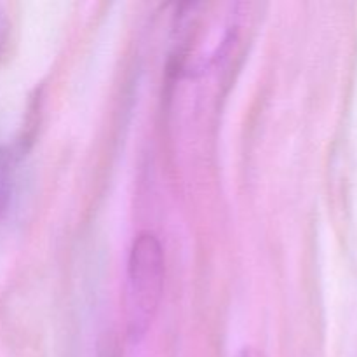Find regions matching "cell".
I'll use <instances>...</instances> for the list:
<instances>
[{
    "label": "cell",
    "mask_w": 357,
    "mask_h": 357,
    "mask_svg": "<svg viewBox=\"0 0 357 357\" xmlns=\"http://www.w3.org/2000/svg\"><path fill=\"white\" fill-rule=\"evenodd\" d=\"M164 288V251L155 234L142 232L131 246L128 261V314L129 335L138 338L146 333L159 309Z\"/></svg>",
    "instance_id": "cell-1"
},
{
    "label": "cell",
    "mask_w": 357,
    "mask_h": 357,
    "mask_svg": "<svg viewBox=\"0 0 357 357\" xmlns=\"http://www.w3.org/2000/svg\"><path fill=\"white\" fill-rule=\"evenodd\" d=\"M16 183V155L6 145H0V222L9 213Z\"/></svg>",
    "instance_id": "cell-2"
},
{
    "label": "cell",
    "mask_w": 357,
    "mask_h": 357,
    "mask_svg": "<svg viewBox=\"0 0 357 357\" xmlns=\"http://www.w3.org/2000/svg\"><path fill=\"white\" fill-rule=\"evenodd\" d=\"M6 37H7V21H6V16L2 14V10H0V54H2L3 51Z\"/></svg>",
    "instance_id": "cell-3"
}]
</instances>
